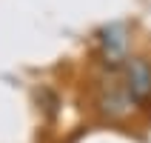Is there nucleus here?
Here are the masks:
<instances>
[{
    "instance_id": "f257e3e1",
    "label": "nucleus",
    "mask_w": 151,
    "mask_h": 143,
    "mask_svg": "<svg viewBox=\"0 0 151 143\" xmlns=\"http://www.w3.org/2000/svg\"><path fill=\"white\" fill-rule=\"evenodd\" d=\"M123 89L137 106L151 103V63L145 57H126Z\"/></svg>"
},
{
    "instance_id": "f03ea898",
    "label": "nucleus",
    "mask_w": 151,
    "mask_h": 143,
    "mask_svg": "<svg viewBox=\"0 0 151 143\" xmlns=\"http://www.w3.org/2000/svg\"><path fill=\"white\" fill-rule=\"evenodd\" d=\"M126 29L120 23H111L106 26L100 32V46H103V57H106V63H111V66H117L120 60H126Z\"/></svg>"
},
{
    "instance_id": "7ed1b4c3",
    "label": "nucleus",
    "mask_w": 151,
    "mask_h": 143,
    "mask_svg": "<svg viewBox=\"0 0 151 143\" xmlns=\"http://www.w3.org/2000/svg\"><path fill=\"white\" fill-rule=\"evenodd\" d=\"M128 106H131V97L126 94V89H120V92H114L111 89L109 94H103L100 97V109L109 115V118H123L128 112Z\"/></svg>"
}]
</instances>
